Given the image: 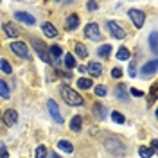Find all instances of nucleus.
Here are the masks:
<instances>
[{
	"label": "nucleus",
	"mask_w": 158,
	"mask_h": 158,
	"mask_svg": "<svg viewBox=\"0 0 158 158\" xmlns=\"http://www.w3.org/2000/svg\"><path fill=\"white\" fill-rule=\"evenodd\" d=\"M11 50H13L16 56H20V58H29V50H27V47H25L23 41H13V43H11Z\"/></svg>",
	"instance_id": "7"
},
{
	"label": "nucleus",
	"mask_w": 158,
	"mask_h": 158,
	"mask_svg": "<svg viewBox=\"0 0 158 158\" xmlns=\"http://www.w3.org/2000/svg\"><path fill=\"white\" fill-rule=\"evenodd\" d=\"M47 158H59V156H58V155H56V153H52V155H49V156H47Z\"/></svg>",
	"instance_id": "39"
},
{
	"label": "nucleus",
	"mask_w": 158,
	"mask_h": 158,
	"mask_svg": "<svg viewBox=\"0 0 158 158\" xmlns=\"http://www.w3.org/2000/svg\"><path fill=\"white\" fill-rule=\"evenodd\" d=\"M4 31H6V34L9 38H16L18 36V29H16L15 23H4Z\"/></svg>",
	"instance_id": "13"
},
{
	"label": "nucleus",
	"mask_w": 158,
	"mask_h": 158,
	"mask_svg": "<svg viewBox=\"0 0 158 158\" xmlns=\"http://www.w3.org/2000/svg\"><path fill=\"white\" fill-rule=\"evenodd\" d=\"M86 72H90L92 76H101V72H102V67L99 65V63H88V67H86Z\"/></svg>",
	"instance_id": "16"
},
{
	"label": "nucleus",
	"mask_w": 158,
	"mask_h": 158,
	"mask_svg": "<svg viewBox=\"0 0 158 158\" xmlns=\"http://www.w3.org/2000/svg\"><path fill=\"white\" fill-rule=\"evenodd\" d=\"M111 76H113V77H120V76H122V70L120 69H113L111 70Z\"/></svg>",
	"instance_id": "37"
},
{
	"label": "nucleus",
	"mask_w": 158,
	"mask_h": 158,
	"mask_svg": "<svg viewBox=\"0 0 158 158\" xmlns=\"http://www.w3.org/2000/svg\"><path fill=\"white\" fill-rule=\"evenodd\" d=\"M108 31H110V32H111V34H113L117 40H124V38H126V31L122 29L117 22H108Z\"/></svg>",
	"instance_id": "8"
},
{
	"label": "nucleus",
	"mask_w": 158,
	"mask_h": 158,
	"mask_svg": "<svg viewBox=\"0 0 158 158\" xmlns=\"http://www.w3.org/2000/svg\"><path fill=\"white\" fill-rule=\"evenodd\" d=\"M129 18L133 20V23H135V27L140 29L142 25H144V20H146V13H142L140 9H129Z\"/></svg>",
	"instance_id": "4"
},
{
	"label": "nucleus",
	"mask_w": 158,
	"mask_h": 158,
	"mask_svg": "<svg viewBox=\"0 0 158 158\" xmlns=\"http://www.w3.org/2000/svg\"><path fill=\"white\" fill-rule=\"evenodd\" d=\"M0 70H2L4 74H11V72H13V69H11L9 61H6V59L0 58Z\"/></svg>",
	"instance_id": "24"
},
{
	"label": "nucleus",
	"mask_w": 158,
	"mask_h": 158,
	"mask_svg": "<svg viewBox=\"0 0 158 158\" xmlns=\"http://www.w3.org/2000/svg\"><path fill=\"white\" fill-rule=\"evenodd\" d=\"M104 148H106V151H108L110 155H113L115 158H124V155H126L124 144L118 142V140H113V138H108L104 142Z\"/></svg>",
	"instance_id": "2"
},
{
	"label": "nucleus",
	"mask_w": 158,
	"mask_h": 158,
	"mask_svg": "<svg viewBox=\"0 0 158 158\" xmlns=\"http://www.w3.org/2000/svg\"><path fill=\"white\" fill-rule=\"evenodd\" d=\"M56 146H58V149L65 151V153H72V151H74V146L70 144L69 140H59V142L56 144Z\"/></svg>",
	"instance_id": "19"
},
{
	"label": "nucleus",
	"mask_w": 158,
	"mask_h": 158,
	"mask_svg": "<svg viewBox=\"0 0 158 158\" xmlns=\"http://www.w3.org/2000/svg\"><path fill=\"white\" fill-rule=\"evenodd\" d=\"M86 7H88V11H97L99 9V4H97V2H88V4H86Z\"/></svg>",
	"instance_id": "35"
},
{
	"label": "nucleus",
	"mask_w": 158,
	"mask_h": 158,
	"mask_svg": "<svg viewBox=\"0 0 158 158\" xmlns=\"http://www.w3.org/2000/svg\"><path fill=\"white\" fill-rule=\"evenodd\" d=\"M16 120H18V115H16L15 110H7V111L4 113V122H6L7 126H15Z\"/></svg>",
	"instance_id": "11"
},
{
	"label": "nucleus",
	"mask_w": 158,
	"mask_h": 158,
	"mask_svg": "<svg viewBox=\"0 0 158 158\" xmlns=\"http://www.w3.org/2000/svg\"><path fill=\"white\" fill-rule=\"evenodd\" d=\"M131 95H135V97H142L144 92H140V90H137V88H131Z\"/></svg>",
	"instance_id": "36"
},
{
	"label": "nucleus",
	"mask_w": 158,
	"mask_h": 158,
	"mask_svg": "<svg viewBox=\"0 0 158 158\" xmlns=\"http://www.w3.org/2000/svg\"><path fill=\"white\" fill-rule=\"evenodd\" d=\"M81 126H83V118L79 117V115L72 117V120H70V129L77 133V131H81Z\"/></svg>",
	"instance_id": "14"
},
{
	"label": "nucleus",
	"mask_w": 158,
	"mask_h": 158,
	"mask_svg": "<svg viewBox=\"0 0 158 158\" xmlns=\"http://www.w3.org/2000/svg\"><path fill=\"white\" fill-rule=\"evenodd\" d=\"M106 94H108L106 86H95V95H99V97H104Z\"/></svg>",
	"instance_id": "32"
},
{
	"label": "nucleus",
	"mask_w": 158,
	"mask_h": 158,
	"mask_svg": "<svg viewBox=\"0 0 158 158\" xmlns=\"http://www.w3.org/2000/svg\"><path fill=\"white\" fill-rule=\"evenodd\" d=\"M32 43V47H34V50L38 52V56L45 63H52V59H50V56H49V52H47V49H45V45H43V41H40V40H32L31 41Z\"/></svg>",
	"instance_id": "3"
},
{
	"label": "nucleus",
	"mask_w": 158,
	"mask_h": 158,
	"mask_svg": "<svg viewBox=\"0 0 158 158\" xmlns=\"http://www.w3.org/2000/svg\"><path fill=\"white\" fill-rule=\"evenodd\" d=\"M49 54L52 56L50 59L54 61V59H59V56L63 54V50H61V47H59V45H52V47L49 49Z\"/></svg>",
	"instance_id": "21"
},
{
	"label": "nucleus",
	"mask_w": 158,
	"mask_h": 158,
	"mask_svg": "<svg viewBox=\"0 0 158 158\" xmlns=\"http://www.w3.org/2000/svg\"><path fill=\"white\" fill-rule=\"evenodd\" d=\"M41 31L45 32V36H49V38H54V36H58V29L50 23V22H45L43 25H41Z\"/></svg>",
	"instance_id": "12"
},
{
	"label": "nucleus",
	"mask_w": 158,
	"mask_h": 158,
	"mask_svg": "<svg viewBox=\"0 0 158 158\" xmlns=\"http://www.w3.org/2000/svg\"><path fill=\"white\" fill-rule=\"evenodd\" d=\"M9 95H11V90H9V86H7V83L0 79V97L2 99H9Z\"/></svg>",
	"instance_id": "17"
},
{
	"label": "nucleus",
	"mask_w": 158,
	"mask_h": 158,
	"mask_svg": "<svg viewBox=\"0 0 158 158\" xmlns=\"http://www.w3.org/2000/svg\"><path fill=\"white\" fill-rule=\"evenodd\" d=\"M47 108H49V111H50V117L54 118L56 122H59V124H61V122H63V115H61V111H59L56 101L49 99V101H47Z\"/></svg>",
	"instance_id": "6"
},
{
	"label": "nucleus",
	"mask_w": 158,
	"mask_h": 158,
	"mask_svg": "<svg viewBox=\"0 0 158 158\" xmlns=\"http://www.w3.org/2000/svg\"><path fill=\"white\" fill-rule=\"evenodd\" d=\"M111 118H113V122H117V124H124V122H126L124 115L118 113V111H113V113H111Z\"/></svg>",
	"instance_id": "29"
},
{
	"label": "nucleus",
	"mask_w": 158,
	"mask_h": 158,
	"mask_svg": "<svg viewBox=\"0 0 158 158\" xmlns=\"http://www.w3.org/2000/svg\"><path fill=\"white\" fill-rule=\"evenodd\" d=\"M138 155H140L142 158H151L153 155H155V153H153V151H151L149 148H144V146H142V148L138 149Z\"/></svg>",
	"instance_id": "27"
},
{
	"label": "nucleus",
	"mask_w": 158,
	"mask_h": 158,
	"mask_svg": "<svg viewBox=\"0 0 158 158\" xmlns=\"http://www.w3.org/2000/svg\"><path fill=\"white\" fill-rule=\"evenodd\" d=\"M76 52H77V56L79 58H88V49L83 45V43H76Z\"/></svg>",
	"instance_id": "22"
},
{
	"label": "nucleus",
	"mask_w": 158,
	"mask_h": 158,
	"mask_svg": "<svg viewBox=\"0 0 158 158\" xmlns=\"http://www.w3.org/2000/svg\"><path fill=\"white\" fill-rule=\"evenodd\" d=\"M115 95H117V99H120V101H128V92H126V86H124V85H118L117 88H115Z\"/></svg>",
	"instance_id": "18"
},
{
	"label": "nucleus",
	"mask_w": 158,
	"mask_h": 158,
	"mask_svg": "<svg viewBox=\"0 0 158 158\" xmlns=\"http://www.w3.org/2000/svg\"><path fill=\"white\" fill-rule=\"evenodd\" d=\"M15 20H18V22H23V23H27V25H34V16H31L29 13H23V11H16L15 13Z\"/></svg>",
	"instance_id": "10"
},
{
	"label": "nucleus",
	"mask_w": 158,
	"mask_h": 158,
	"mask_svg": "<svg viewBox=\"0 0 158 158\" xmlns=\"http://www.w3.org/2000/svg\"><path fill=\"white\" fill-rule=\"evenodd\" d=\"M117 58L122 59V61H124V59H128L129 58V50L126 49V47H120V49H118V52H117Z\"/></svg>",
	"instance_id": "30"
},
{
	"label": "nucleus",
	"mask_w": 158,
	"mask_h": 158,
	"mask_svg": "<svg viewBox=\"0 0 158 158\" xmlns=\"http://www.w3.org/2000/svg\"><path fill=\"white\" fill-rule=\"evenodd\" d=\"M92 85H94V83H92L90 79H86V77L77 79V86H79L81 90H90V88H92Z\"/></svg>",
	"instance_id": "23"
},
{
	"label": "nucleus",
	"mask_w": 158,
	"mask_h": 158,
	"mask_svg": "<svg viewBox=\"0 0 158 158\" xmlns=\"http://www.w3.org/2000/svg\"><path fill=\"white\" fill-rule=\"evenodd\" d=\"M97 54L99 56H110L111 54V45H102V47H99V50H97Z\"/></svg>",
	"instance_id": "26"
},
{
	"label": "nucleus",
	"mask_w": 158,
	"mask_h": 158,
	"mask_svg": "<svg viewBox=\"0 0 158 158\" xmlns=\"http://www.w3.org/2000/svg\"><path fill=\"white\" fill-rule=\"evenodd\" d=\"M61 95L65 99V102L70 104V106H81L85 102V99L81 97L77 92H74L70 86H61Z\"/></svg>",
	"instance_id": "1"
},
{
	"label": "nucleus",
	"mask_w": 158,
	"mask_h": 158,
	"mask_svg": "<svg viewBox=\"0 0 158 158\" xmlns=\"http://www.w3.org/2000/svg\"><path fill=\"white\" fill-rule=\"evenodd\" d=\"M128 74L131 76V77H135V76H137V70H135V63H133V61L129 63V67H128Z\"/></svg>",
	"instance_id": "33"
},
{
	"label": "nucleus",
	"mask_w": 158,
	"mask_h": 158,
	"mask_svg": "<svg viewBox=\"0 0 158 158\" xmlns=\"http://www.w3.org/2000/svg\"><path fill=\"white\" fill-rule=\"evenodd\" d=\"M156 99V85H153V88H151V102Z\"/></svg>",
	"instance_id": "38"
},
{
	"label": "nucleus",
	"mask_w": 158,
	"mask_h": 158,
	"mask_svg": "<svg viewBox=\"0 0 158 158\" xmlns=\"http://www.w3.org/2000/svg\"><path fill=\"white\" fill-rule=\"evenodd\" d=\"M149 47H151V50L156 54V50H158V47H156V32H151V34H149Z\"/></svg>",
	"instance_id": "25"
},
{
	"label": "nucleus",
	"mask_w": 158,
	"mask_h": 158,
	"mask_svg": "<svg viewBox=\"0 0 158 158\" xmlns=\"http://www.w3.org/2000/svg\"><path fill=\"white\" fill-rule=\"evenodd\" d=\"M34 156L36 158H45L47 156V148H45V146H40V148L36 149V153H34Z\"/></svg>",
	"instance_id": "31"
},
{
	"label": "nucleus",
	"mask_w": 158,
	"mask_h": 158,
	"mask_svg": "<svg viewBox=\"0 0 158 158\" xmlns=\"http://www.w3.org/2000/svg\"><path fill=\"white\" fill-rule=\"evenodd\" d=\"M94 110H95V115H97L99 118H102V120H104V118L108 117V113H106V108H104L101 102H97V104L94 106Z\"/></svg>",
	"instance_id": "20"
},
{
	"label": "nucleus",
	"mask_w": 158,
	"mask_h": 158,
	"mask_svg": "<svg viewBox=\"0 0 158 158\" xmlns=\"http://www.w3.org/2000/svg\"><path fill=\"white\" fill-rule=\"evenodd\" d=\"M65 65H67V69H70V70L76 67V59H74L72 54H67V56H65Z\"/></svg>",
	"instance_id": "28"
},
{
	"label": "nucleus",
	"mask_w": 158,
	"mask_h": 158,
	"mask_svg": "<svg viewBox=\"0 0 158 158\" xmlns=\"http://www.w3.org/2000/svg\"><path fill=\"white\" fill-rule=\"evenodd\" d=\"M155 74H156V59H151L149 63L142 67V77H151Z\"/></svg>",
	"instance_id": "9"
},
{
	"label": "nucleus",
	"mask_w": 158,
	"mask_h": 158,
	"mask_svg": "<svg viewBox=\"0 0 158 158\" xmlns=\"http://www.w3.org/2000/svg\"><path fill=\"white\" fill-rule=\"evenodd\" d=\"M85 34H86L90 40H94V41H101V40H102L97 23H88V25H86V29H85Z\"/></svg>",
	"instance_id": "5"
},
{
	"label": "nucleus",
	"mask_w": 158,
	"mask_h": 158,
	"mask_svg": "<svg viewBox=\"0 0 158 158\" xmlns=\"http://www.w3.org/2000/svg\"><path fill=\"white\" fill-rule=\"evenodd\" d=\"M0 158H9V155H7V149H6V146H4V144H0Z\"/></svg>",
	"instance_id": "34"
},
{
	"label": "nucleus",
	"mask_w": 158,
	"mask_h": 158,
	"mask_svg": "<svg viewBox=\"0 0 158 158\" xmlns=\"http://www.w3.org/2000/svg\"><path fill=\"white\" fill-rule=\"evenodd\" d=\"M79 27V16L77 15H70L69 18H67V29H77Z\"/></svg>",
	"instance_id": "15"
}]
</instances>
